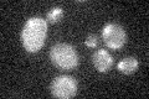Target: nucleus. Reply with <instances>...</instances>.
<instances>
[{
  "instance_id": "obj_2",
  "label": "nucleus",
  "mask_w": 149,
  "mask_h": 99,
  "mask_svg": "<svg viewBox=\"0 0 149 99\" xmlns=\"http://www.w3.org/2000/svg\"><path fill=\"white\" fill-rule=\"evenodd\" d=\"M50 58L55 66L61 69H73L78 64V53L70 44H56L50 50Z\"/></svg>"
},
{
  "instance_id": "obj_6",
  "label": "nucleus",
  "mask_w": 149,
  "mask_h": 99,
  "mask_svg": "<svg viewBox=\"0 0 149 99\" xmlns=\"http://www.w3.org/2000/svg\"><path fill=\"white\" fill-rule=\"evenodd\" d=\"M139 67V62L136 57H125L123 60H120L117 64V69L120 73L124 74H130L134 73Z\"/></svg>"
},
{
  "instance_id": "obj_4",
  "label": "nucleus",
  "mask_w": 149,
  "mask_h": 99,
  "mask_svg": "<svg viewBox=\"0 0 149 99\" xmlns=\"http://www.w3.org/2000/svg\"><path fill=\"white\" fill-rule=\"evenodd\" d=\"M102 39L107 47L119 50L127 42V32L118 24H107L102 30Z\"/></svg>"
},
{
  "instance_id": "obj_3",
  "label": "nucleus",
  "mask_w": 149,
  "mask_h": 99,
  "mask_svg": "<svg viewBox=\"0 0 149 99\" xmlns=\"http://www.w3.org/2000/svg\"><path fill=\"white\" fill-rule=\"evenodd\" d=\"M77 81L71 76H58L51 83V94L60 99H68L77 94Z\"/></svg>"
},
{
  "instance_id": "obj_8",
  "label": "nucleus",
  "mask_w": 149,
  "mask_h": 99,
  "mask_svg": "<svg viewBox=\"0 0 149 99\" xmlns=\"http://www.w3.org/2000/svg\"><path fill=\"white\" fill-rule=\"evenodd\" d=\"M85 44L87 47H90V48H95V47L98 46V37H97L96 35H88L86 37V40H85Z\"/></svg>"
},
{
  "instance_id": "obj_1",
  "label": "nucleus",
  "mask_w": 149,
  "mask_h": 99,
  "mask_svg": "<svg viewBox=\"0 0 149 99\" xmlns=\"http://www.w3.org/2000/svg\"><path fill=\"white\" fill-rule=\"evenodd\" d=\"M47 35V22L42 17H30L21 31V41L24 48L35 53L42 48Z\"/></svg>"
},
{
  "instance_id": "obj_5",
  "label": "nucleus",
  "mask_w": 149,
  "mask_h": 99,
  "mask_svg": "<svg viewBox=\"0 0 149 99\" xmlns=\"http://www.w3.org/2000/svg\"><path fill=\"white\" fill-rule=\"evenodd\" d=\"M92 62L95 64L96 69L98 72H108L113 66V57L107 50H97L95 53L92 55Z\"/></svg>"
},
{
  "instance_id": "obj_7",
  "label": "nucleus",
  "mask_w": 149,
  "mask_h": 99,
  "mask_svg": "<svg viewBox=\"0 0 149 99\" xmlns=\"http://www.w3.org/2000/svg\"><path fill=\"white\" fill-rule=\"evenodd\" d=\"M62 17H63V10H62V8H60V6L52 8L46 14V20L51 24H56V22L61 21Z\"/></svg>"
}]
</instances>
